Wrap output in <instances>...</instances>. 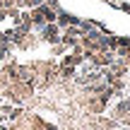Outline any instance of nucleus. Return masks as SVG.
Masks as SVG:
<instances>
[{
	"instance_id": "1",
	"label": "nucleus",
	"mask_w": 130,
	"mask_h": 130,
	"mask_svg": "<svg viewBox=\"0 0 130 130\" xmlns=\"http://www.w3.org/2000/svg\"><path fill=\"white\" fill-rule=\"evenodd\" d=\"M41 36H43V41H48V43H58V41H60V34H58V24H43Z\"/></svg>"
},
{
	"instance_id": "2",
	"label": "nucleus",
	"mask_w": 130,
	"mask_h": 130,
	"mask_svg": "<svg viewBox=\"0 0 130 130\" xmlns=\"http://www.w3.org/2000/svg\"><path fill=\"white\" fill-rule=\"evenodd\" d=\"M56 24H58V27H70V24H79V19L75 17V14L65 12V10H58V14H56Z\"/></svg>"
},
{
	"instance_id": "3",
	"label": "nucleus",
	"mask_w": 130,
	"mask_h": 130,
	"mask_svg": "<svg viewBox=\"0 0 130 130\" xmlns=\"http://www.w3.org/2000/svg\"><path fill=\"white\" fill-rule=\"evenodd\" d=\"M41 3H43V0H22V5H27V7H31V10H34V7H39Z\"/></svg>"
},
{
	"instance_id": "4",
	"label": "nucleus",
	"mask_w": 130,
	"mask_h": 130,
	"mask_svg": "<svg viewBox=\"0 0 130 130\" xmlns=\"http://www.w3.org/2000/svg\"><path fill=\"white\" fill-rule=\"evenodd\" d=\"M0 130H5V125H0Z\"/></svg>"
}]
</instances>
